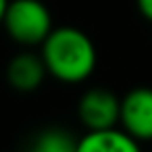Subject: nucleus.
Returning <instances> with one entry per match:
<instances>
[{
    "mask_svg": "<svg viewBox=\"0 0 152 152\" xmlns=\"http://www.w3.org/2000/svg\"><path fill=\"white\" fill-rule=\"evenodd\" d=\"M77 140L71 131L63 127H46L34 135V152H77Z\"/></svg>",
    "mask_w": 152,
    "mask_h": 152,
    "instance_id": "nucleus-7",
    "label": "nucleus"
},
{
    "mask_svg": "<svg viewBox=\"0 0 152 152\" xmlns=\"http://www.w3.org/2000/svg\"><path fill=\"white\" fill-rule=\"evenodd\" d=\"M46 75L48 71L42 61V54L36 52H19L7 65V81L15 92L21 94L36 92L44 83Z\"/></svg>",
    "mask_w": 152,
    "mask_h": 152,
    "instance_id": "nucleus-5",
    "label": "nucleus"
},
{
    "mask_svg": "<svg viewBox=\"0 0 152 152\" xmlns=\"http://www.w3.org/2000/svg\"><path fill=\"white\" fill-rule=\"evenodd\" d=\"M119 125L137 142H152V88L137 86L121 98Z\"/></svg>",
    "mask_w": 152,
    "mask_h": 152,
    "instance_id": "nucleus-3",
    "label": "nucleus"
},
{
    "mask_svg": "<svg viewBox=\"0 0 152 152\" xmlns=\"http://www.w3.org/2000/svg\"><path fill=\"white\" fill-rule=\"evenodd\" d=\"M135 7H137L140 15L148 23H152V0H135Z\"/></svg>",
    "mask_w": 152,
    "mask_h": 152,
    "instance_id": "nucleus-8",
    "label": "nucleus"
},
{
    "mask_svg": "<svg viewBox=\"0 0 152 152\" xmlns=\"http://www.w3.org/2000/svg\"><path fill=\"white\" fill-rule=\"evenodd\" d=\"M2 27L7 36L25 48L40 46L52 31V13L42 0H9Z\"/></svg>",
    "mask_w": 152,
    "mask_h": 152,
    "instance_id": "nucleus-2",
    "label": "nucleus"
},
{
    "mask_svg": "<svg viewBox=\"0 0 152 152\" xmlns=\"http://www.w3.org/2000/svg\"><path fill=\"white\" fill-rule=\"evenodd\" d=\"M140 144L123 127L90 129L77 140V152H137Z\"/></svg>",
    "mask_w": 152,
    "mask_h": 152,
    "instance_id": "nucleus-6",
    "label": "nucleus"
},
{
    "mask_svg": "<svg viewBox=\"0 0 152 152\" xmlns=\"http://www.w3.org/2000/svg\"><path fill=\"white\" fill-rule=\"evenodd\" d=\"M119 113H121V98H117L106 88H92L83 92L77 104V117L79 123L86 127V131L119 125Z\"/></svg>",
    "mask_w": 152,
    "mask_h": 152,
    "instance_id": "nucleus-4",
    "label": "nucleus"
},
{
    "mask_svg": "<svg viewBox=\"0 0 152 152\" xmlns=\"http://www.w3.org/2000/svg\"><path fill=\"white\" fill-rule=\"evenodd\" d=\"M40 48L48 75L63 83H81L90 79L98 63L94 42L77 27H52Z\"/></svg>",
    "mask_w": 152,
    "mask_h": 152,
    "instance_id": "nucleus-1",
    "label": "nucleus"
},
{
    "mask_svg": "<svg viewBox=\"0 0 152 152\" xmlns=\"http://www.w3.org/2000/svg\"><path fill=\"white\" fill-rule=\"evenodd\" d=\"M7 4H9V0H0V25H2V17H4Z\"/></svg>",
    "mask_w": 152,
    "mask_h": 152,
    "instance_id": "nucleus-9",
    "label": "nucleus"
}]
</instances>
